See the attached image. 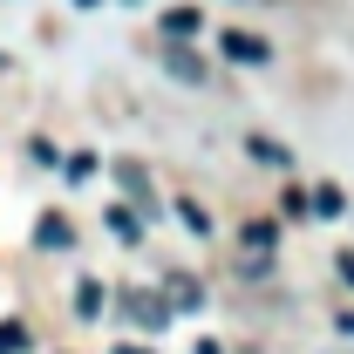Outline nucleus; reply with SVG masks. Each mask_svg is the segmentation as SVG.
Here are the masks:
<instances>
[{
    "mask_svg": "<svg viewBox=\"0 0 354 354\" xmlns=\"http://www.w3.org/2000/svg\"><path fill=\"white\" fill-rule=\"evenodd\" d=\"M75 307H82V320H95V313H102V286H95V279H82V286H75Z\"/></svg>",
    "mask_w": 354,
    "mask_h": 354,
    "instance_id": "nucleus-7",
    "label": "nucleus"
},
{
    "mask_svg": "<svg viewBox=\"0 0 354 354\" xmlns=\"http://www.w3.org/2000/svg\"><path fill=\"white\" fill-rule=\"evenodd\" d=\"M171 300H177V307H198V286H191L184 272H171Z\"/></svg>",
    "mask_w": 354,
    "mask_h": 354,
    "instance_id": "nucleus-11",
    "label": "nucleus"
},
{
    "mask_svg": "<svg viewBox=\"0 0 354 354\" xmlns=\"http://www.w3.org/2000/svg\"><path fill=\"white\" fill-rule=\"evenodd\" d=\"M109 232H116V239H136L143 225H136V212H123V205H116V212H109Z\"/></svg>",
    "mask_w": 354,
    "mask_h": 354,
    "instance_id": "nucleus-8",
    "label": "nucleus"
},
{
    "mask_svg": "<svg viewBox=\"0 0 354 354\" xmlns=\"http://www.w3.org/2000/svg\"><path fill=\"white\" fill-rule=\"evenodd\" d=\"M164 68H171L177 82H205V62H198L191 48H164Z\"/></svg>",
    "mask_w": 354,
    "mask_h": 354,
    "instance_id": "nucleus-3",
    "label": "nucleus"
},
{
    "mask_svg": "<svg viewBox=\"0 0 354 354\" xmlns=\"http://www.w3.org/2000/svg\"><path fill=\"white\" fill-rule=\"evenodd\" d=\"M0 354H28V327L21 320H0Z\"/></svg>",
    "mask_w": 354,
    "mask_h": 354,
    "instance_id": "nucleus-6",
    "label": "nucleus"
},
{
    "mask_svg": "<svg viewBox=\"0 0 354 354\" xmlns=\"http://www.w3.org/2000/svg\"><path fill=\"white\" fill-rule=\"evenodd\" d=\"M35 239H41L48 252H62V245H68L75 232H68V218H55V212H48V218H41V232H35Z\"/></svg>",
    "mask_w": 354,
    "mask_h": 354,
    "instance_id": "nucleus-5",
    "label": "nucleus"
},
{
    "mask_svg": "<svg viewBox=\"0 0 354 354\" xmlns=\"http://www.w3.org/2000/svg\"><path fill=\"white\" fill-rule=\"evenodd\" d=\"M123 307H130L136 327H164V320H171V307H164L157 293H123Z\"/></svg>",
    "mask_w": 354,
    "mask_h": 354,
    "instance_id": "nucleus-2",
    "label": "nucleus"
},
{
    "mask_svg": "<svg viewBox=\"0 0 354 354\" xmlns=\"http://www.w3.org/2000/svg\"><path fill=\"white\" fill-rule=\"evenodd\" d=\"M164 28H171V35H198V28H205V21H198V14H191V7H177L171 21H164Z\"/></svg>",
    "mask_w": 354,
    "mask_h": 354,
    "instance_id": "nucleus-10",
    "label": "nucleus"
},
{
    "mask_svg": "<svg viewBox=\"0 0 354 354\" xmlns=\"http://www.w3.org/2000/svg\"><path fill=\"white\" fill-rule=\"evenodd\" d=\"M75 7H95V0H75Z\"/></svg>",
    "mask_w": 354,
    "mask_h": 354,
    "instance_id": "nucleus-16",
    "label": "nucleus"
},
{
    "mask_svg": "<svg viewBox=\"0 0 354 354\" xmlns=\"http://www.w3.org/2000/svg\"><path fill=\"white\" fill-rule=\"evenodd\" d=\"M341 334H354V313H341Z\"/></svg>",
    "mask_w": 354,
    "mask_h": 354,
    "instance_id": "nucleus-13",
    "label": "nucleus"
},
{
    "mask_svg": "<svg viewBox=\"0 0 354 354\" xmlns=\"http://www.w3.org/2000/svg\"><path fill=\"white\" fill-rule=\"evenodd\" d=\"M313 212H320V218H334V212H341V191H334V184H320V191H313Z\"/></svg>",
    "mask_w": 354,
    "mask_h": 354,
    "instance_id": "nucleus-9",
    "label": "nucleus"
},
{
    "mask_svg": "<svg viewBox=\"0 0 354 354\" xmlns=\"http://www.w3.org/2000/svg\"><path fill=\"white\" fill-rule=\"evenodd\" d=\"M116 354H143V348H116Z\"/></svg>",
    "mask_w": 354,
    "mask_h": 354,
    "instance_id": "nucleus-15",
    "label": "nucleus"
},
{
    "mask_svg": "<svg viewBox=\"0 0 354 354\" xmlns=\"http://www.w3.org/2000/svg\"><path fill=\"white\" fill-rule=\"evenodd\" d=\"M341 279H348V286H354V252H341Z\"/></svg>",
    "mask_w": 354,
    "mask_h": 354,
    "instance_id": "nucleus-12",
    "label": "nucleus"
},
{
    "mask_svg": "<svg viewBox=\"0 0 354 354\" xmlns=\"http://www.w3.org/2000/svg\"><path fill=\"white\" fill-rule=\"evenodd\" d=\"M198 354H218V348H212V341H205V348H198Z\"/></svg>",
    "mask_w": 354,
    "mask_h": 354,
    "instance_id": "nucleus-14",
    "label": "nucleus"
},
{
    "mask_svg": "<svg viewBox=\"0 0 354 354\" xmlns=\"http://www.w3.org/2000/svg\"><path fill=\"white\" fill-rule=\"evenodd\" d=\"M245 150H252L259 164H272V171H286V164H293V157H286V143H272V136H252Z\"/></svg>",
    "mask_w": 354,
    "mask_h": 354,
    "instance_id": "nucleus-4",
    "label": "nucleus"
},
{
    "mask_svg": "<svg viewBox=\"0 0 354 354\" xmlns=\"http://www.w3.org/2000/svg\"><path fill=\"white\" fill-rule=\"evenodd\" d=\"M218 48L232 55V62H245V68H259L266 55H272V48H266V41H252L245 28H225V35H218Z\"/></svg>",
    "mask_w": 354,
    "mask_h": 354,
    "instance_id": "nucleus-1",
    "label": "nucleus"
}]
</instances>
